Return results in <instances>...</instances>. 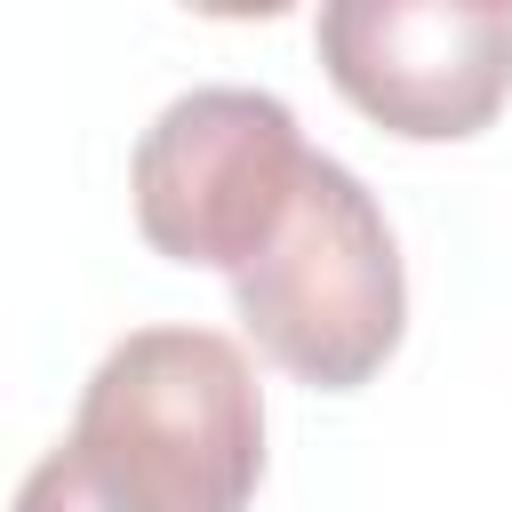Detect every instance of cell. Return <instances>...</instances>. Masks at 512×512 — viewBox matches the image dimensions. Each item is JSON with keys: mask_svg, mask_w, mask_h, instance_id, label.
Wrapping results in <instances>:
<instances>
[{"mask_svg": "<svg viewBox=\"0 0 512 512\" xmlns=\"http://www.w3.org/2000/svg\"><path fill=\"white\" fill-rule=\"evenodd\" d=\"M328 80L392 136L456 144L512 96V8L504 0H336L320 8Z\"/></svg>", "mask_w": 512, "mask_h": 512, "instance_id": "cell-4", "label": "cell"}, {"mask_svg": "<svg viewBox=\"0 0 512 512\" xmlns=\"http://www.w3.org/2000/svg\"><path fill=\"white\" fill-rule=\"evenodd\" d=\"M304 168H312V144L280 96L192 88L144 128L128 192H136V224L160 256L208 264L232 280L280 232Z\"/></svg>", "mask_w": 512, "mask_h": 512, "instance_id": "cell-3", "label": "cell"}, {"mask_svg": "<svg viewBox=\"0 0 512 512\" xmlns=\"http://www.w3.org/2000/svg\"><path fill=\"white\" fill-rule=\"evenodd\" d=\"M264 480L256 368L216 328L120 336L72 432L24 472L8 512H248Z\"/></svg>", "mask_w": 512, "mask_h": 512, "instance_id": "cell-1", "label": "cell"}, {"mask_svg": "<svg viewBox=\"0 0 512 512\" xmlns=\"http://www.w3.org/2000/svg\"><path fill=\"white\" fill-rule=\"evenodd\" d=\"M232 312L272 368L320 392L368 384L408 328V272L376 192L312 152L280 232L232 272Z\"/></svg>", "mask_w": 512, "mask_h": 512, "instance_id": "cell-2", "label": "cell"}]
</instances>
